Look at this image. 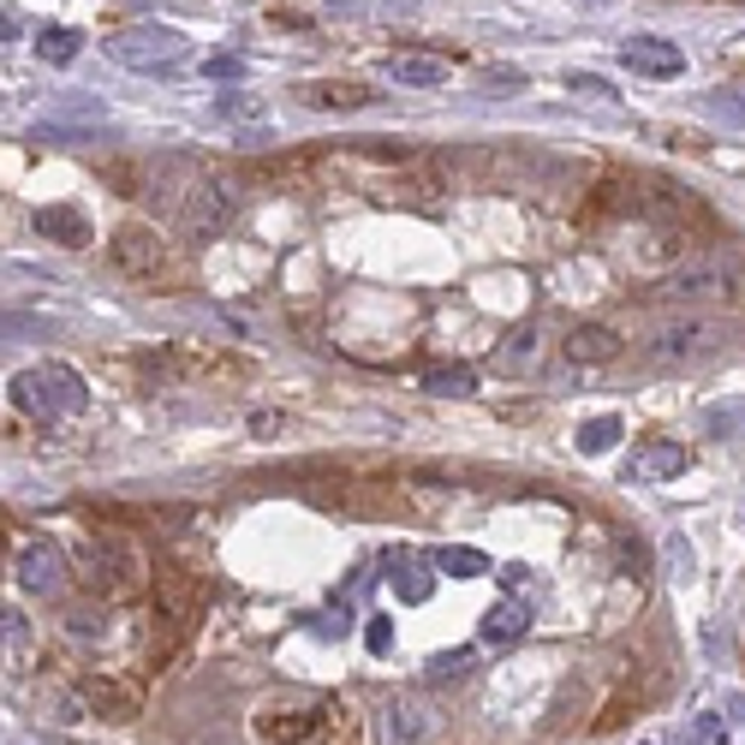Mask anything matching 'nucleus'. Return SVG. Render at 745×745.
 <instances>
[{"mask_svg": "<svg viewBox=\"0 0 745 745\" xmlns=\"http://www.w3.org/2000/svg\"><path fill=\"white\" fill-rule=\"evenodd\" d=\"M7 400L24 418H72V412L90 406V388L78 382L72 364H36V370H19L7 382Z\"/></svg>", "mask_w": 745, "mask_h": 745, "instance_id": "nucleus-1", "label": "nucleus"}, {"mask_svg": "<svg viewBox=\"0 0 745 745\" xmlns=\"http://www.w3.org/2000/svg\"><path fill=\"white\" fill-rule=\"evenodd\" d=\"M185 36L168 30V24H132V30L108 36V60H120L125 72H156V78H173L185 72Z\"/></svg>", "mask_w": 745, "mask_h": 745, "instance_id": "nucleus-2", "label": "nucleus"}, {"mask_svg": "<svg viewBox=\"0 0 745 745\" xmlns=\"http://www.w3.org/2000/svg\"><path fill=\"white\" fill-rule=\"evenodd\" d=\"M78 578H84V590H90L96 602H125V597H137V585H144V561H137L132 542L108 537V542H90V549H84Z\"/></svg>", "mask_w": 745, "mask_h": 745, "instance_id": "nucleus-3", "label": "nucleus"}, {"mask_svg": "<svg viewBox=\"0 0 745 745\" xmlns=\"http://www.w3.org/2000/svg\"><path fill=\"white\" fill-rule=\"evenodd\" d=\"M334 722H340V704L322 698V692H305V698H293V704H269V710L257 716V734L269 745H310Z\"/></svg>", "mask_w": 745, "mask_h": 745, "instance_id": "nucleus-4", "label": "nucleus"}, {"mask_svg": "<svg viewBox=\"0 0 745 745\" xmlns=\"http://www.w3.org/2000/svg\"><path fill=\"white\" fill-rule=\"evenodd\" d=\"M204 161L197 156H185V149H168V156H156L144 168V192L137 197H149V209L161 215V221H180L185 204H192V192L204 185Z\"/></svg>", "mask_w": 745, "mask_h": 745, "instance_id": "nucleus-5", "label": "nucleus"}, {"mask_svg": "<svg viewBox=\"0 0 745 745\" xmlns=\"http://www.w3.org/2000/svg\"><path fill=\"white\" fill-rule=\"evenodd\" d=\"M108 257H113V269H120L125 281H144V286H161V281H173V274H180L168 239H161L156 227H137V221L120 227V233L108 239Z\"/></svg>", "mask_w": 745, "mask_h": 745, "instance_id": "nucleus-6", "label": "nucleus"}, {"mask_svg": "<svg viewBox=\"0 0 745 745\" xmlns=\"http://www.w3.org/2000/svg\"><path fill=\"white\" fill-rule=\"evenodd\" d=\"M441 734V710L424 692H394L376 710V745H429Z\"/></svg>", "mask_w": 745, "mask_h": 745, "instance_id": "nucleus-7", "label": "nucleus"}, {"mask_svg": "<svg viewBox=\"0 0 745 745\" xmlns=\"http://www.w3.org/2000/svg\"><path fill=\"white\" fill-rule=\"evenodd\" d=\"M728 286H734V269H728L722 257H704V262H680V269H668L662 281L650 286L656 305H704V298H722Z\"/></svg>", "mask_w": 745, "mask_h": 745, "instance_id": "nucleus-8", "label": "nucleus"}, {"mask_svg": "<svg viewBox=\"0 0 745 745\" xmlns=\"http://www.w3.org/2000/svg\"><path fill=\"white\" fill-rule=\"evenodd\" d=\"M239 204H245V197H239V185L227 180V173H204V185L192 192V204H185L180 227H185L192 239H221L227 227L239 221Z\"/></svg>", "mask_w": 745, "mask_h": 745, "instance_id": "nucleus-9", "label": "nucleus"}, {"mask_svg": "<svg viewBox=\"0 0 745 745\" xmlns=\"http://www.w3.org/2000/svg\"><path fill=\"white\" fill-rule=\"evenodd\" d=\"M204 602H209V578L185 573V566H156V614L173 633H185L204 614Z\"/></svg>", "mask_w": 745, "mask_h": 745, "instance_id": "nucleus-10", "label": "nucleus"}, {"mask_svg": "<svg viewBox=\"0 0 745 745\" xmlns=\"http://www.w3.org/2000/svg\"><path fill=\"white\" fill-rule=\"evenodd\" d=\"M722 340H728V328L716 317H680L650 340V358L656 364H692V358H704V352H716Z\"/></svg>", "mask_w": 745, "mask_h": 745, "instance_id": "nucleus-11", "label": "nucleus"}, {"mask_svg": "<svg viewBox=\"0 0 745 745\" xmlns=\"http://www.w3.org/2000/svg\"><path fill=\"white\" fill-rule=\"evenodd\" d=\"M78 692H84V704H90V716H102V722H137L144 716V686L137 680H125V674H78Z\"/></svg>", "mask_w": 745, "mask_h": 745, "instance_id": "nucleus-12", "label": "nucleus"}, {"mask_svg": "<svg viewBox=\"0 0 745 745\" xmlns=\"http://www.w3.org/2000/svg\"><path fill=\"white\" fill-rule=\"evenodd\" d=\"M149 370L180 376V382H204V376H239L245 358H233L221 346H161V352H149Z\"/></svg>", "mask_w": 745, "mask_h": 745, "instance_id": "nucleus-13", "label": "nucleus"}, {"mask_svg": "<svg viewBox=\"0 0 745 745\" xmlns=\"http://www.w3.org/2000/svg\"><path fill=\"white\" fill-rule=\"evenodd\" d=\"M621 66L638 72V78H680V72H686V54H680L668 36H626Z\"/></svg>", "mask_w": 745, "mask_h": 745, "instance_id": "nucleus-14", "label": "nucleus"}, {"mask_svg": "<svg viewBox=\"0 0 745 745\" xmlns=\"http://www.w3.org/2000/svg\"><path fill=\"white\" fill-rule=\"evenodd\" d=\"M60 578H66V549L60 542H24L19 554V585L30 590V597H48V590H60Z\"/></svg>", "mask_w": 745, "mask_h": 745, "instance_id": "nucleus-15", "label": "nucleus"}, {"mask_svg": "<svg viewBox=\"0 0 745 745\" xmlns=\"http://www.w3.org/2000/svg\"><path fill=\"white\" fill-rule=\"evenodd\" d=\"M621 352H626V340L614 334V328H602V322H578L573 334H566V358L585 364V370L590 364H614Z\"/></svg>", "mask_w": 745, "mask_h": 745, "instance_id": "nucleus-16", "label": "nucleus"}, {"mask_svg": "<svg viewBox=\"0 0 745 745\" xmlns=\"http://www.w3.org/2000/svg\"><path fill=\"white\" fill-rule=\"evenodd\" d=\"M36 233L42 239H54V245H66V251H84L90 245V215L84 209H72V204H48V209H36Z\"/></svg>", "mask_w": 745, "mask_h": 745, "instance_id": "nucleus-17", "label": "nucleus"}, {"mask_svg": "<svg viewBox=\"0 0 745 745\" xmlns=\"http://www.w3.org/2000/svg\"><path fill=\"white\" fill-rule=\"evenodd\" d=\"M680 472H686V448L680 441H644L633 453V465H626V477H638V484H668Z\"/></svg>", "mask_w": 745, "mask_h": 745, "instance_id": "nucleus-18", "label": "nucleus"}, {"mask_svg": "<svg viewBox=\"0 0 745 745\" xmlns=\"http://www.w3.org/2000/svg\"><path fill=\"white\" fill-rule=\"evenodd\" d=\"M382 72L394 84H406V90H436V84H448V60L441 54H388L382 60Z\"/></svg>", "mask_w": 745, "mask_h": 745, "instance_id": "nucleus-19", "label": "nucleus"}, {"mask_svg": "<svg viewBox=\"0 0 745 745\" xmlns=\"http://www.w3.org/2000/svg\"><path fill=\"white\" fill-rule=\"evenodd\" d=\"M298 102L328 108V113H352V108H370L376 96H370V84H358V78H322V84H305Z\"/></svg>", "mask_w": 745, "mask_h": 745, "instance_id": "nucleus-20", "label": "nucleus"}, {"mask_svg": "<svg viewBox=\"0 0 745 745\" xmlns=\"http://www.w3.org/2000/svg\"><path fill=\"white\" fill-rule=\"evenodd\" d=\"M388 573H394V597L400 602H424L429 597V561H418V554H406V549H394L388 554Z\"/></svg>", "mask_w": 745, "mask_h": 745, "instance_id": "nucleus-21", "label": "nucleus"}, {"mask_svg": "<svg viewBox=\"0 0 745 745\" xmlns=\"http://www.w3.org/2000/svg\"><path fill=\"white\" fill-rule=\"evenodd\" d=\"M424 394L472 400V394H477V370H472V364H436V370L424 376Z\"/></svg>", "mask_w": 745, "mask_h": 745, "instance_id": "nucleus-22", "label": "nucleus"}, {"mask_svg": "<svg viewBox=\"0 0 745 745\" xmlns=\"http://www.w3.org/2000/svg\"><path fill=\"white\" fill-rule=\"evenodd\" d=\"M532 626V614H525V602H501V609L484 614V644H513Z\"/></svg>", "mask_w": 745, "mask_h": 745, "instance_id": "nucleus-23", "label": "nucleus"}, {"mask_svg": "<svg viewBox=\"0 0 745 745\" xmlns=\"http://www.w3.org/2000/svg\"><path fill=\"white\" fill-rule=\"evenodd\" d=\"M78 48H84V36L72 30V24H48V30L36 36V54H42L48 66H66V60H78Z\"/></svg>", "mask_w": 745, "mask_h": 745, "instance_id": "nucleus-24", "label": "nucleus"}, {"mask_svg": "<svg viewBox=\"0 0 745 745\" xmlns=\"http://www.w3.org/2000/svg\"><path fill=\"white\" fill-rule=\"evenodd\" d=\"M30 144H66V149H78V144H96V125H66V120H36L30 125Z\"/></svg>", "mask_w": 745, "mask_h": 745, "instance_id": "nucleus-25", "label": "nucleus"}, {"mask_svg": "<svg viewBox=\"0 0 745 745\" xmlns=\"http://www.w3.org/2000/svg\"><path fill=\"white\" fill-rule=\"evenodd\" d=\"M436 573H448V578H484L489 573V554H477V549H441L436 554Z\"/></svg>", "mask_w": 745, "mask_h": 745, "instance_id": "nucleus-26", "label": "nucleus"}, {"mask_svg": "<svg viewBox=\"0 0 745 745\" xmlns=\"http://www.w3.org/2000/svg\"><path fill=\"white\" fill-rule=\"evenodd\" d=\"M621 418H590V424H578V453H609L614 441H621Z\"/></svg>", "mask_w": 745, "mask_h": 745, "instance_id": "nucleus-27", "label": "nucleus"}, {"mask_svg": "<svg viewBox=\"0 0 745 745\" xmlns=\"http://www.w3.org/2000/svg\"><path fill=\"white\" fill-rule=\"evenodd\" d=\"M472 662H477L472 650H448V656H436V662H429V686H460V680L472 674Z\"/></svg>", "mask_w": 745, "mask_h": 745, "instance_id": "nucleus-28", "label": "nucleus"}, {"mask_svg": "<svg viewBox=\"0 0 745 745\" xmlns=\"http://www.w3.org/2000/svg\"><path fill=\"white\" fill-rule=\"evenodd\" d=\"M674 745H728L722 716H692V734H674Z\"/></svg>", "mask_w": 745, "mask_h": 745, "instance_id": "nucleus-29", "label": "nucleus"}, {"mask_svg": "<svg viewBox=\"0 0 745 745\" xmlns=\"http://www.w3.org/2000/svg\"><path fill=\"white\" fill-rule=\"evenodd\" d=\"M532 352H537V328L532 322H520L508 340H501V364H525Z\"/></svg>", "mask_w": 745, "mask_h": 745, "instance_id": "nucleus-30", "label": "nucleus"}, {"mask_svg": "<svg viewBox=\"0 0 745 745\" xmlns=\"http://www.w3.org/2000/svg\"><path fill=\"white\" fill-rule=\"evenodd\" d=\"M60 113H66V120H78V125H102V102H96V96H66V102H60Z\"/></svg>", "mask_w": 745, "mask_h": 745, "instance_id": "nucleus-31", "label": "nucleus"}, {"mask_svg": "<svg viewBox=\"0 0 745 745\" xmlns=\"http://www.w3.org/2000/svg\"><path fill=\"white\" fill-rule=\"evenodd\" d=\"M740 424H745V400H740V406H716V412H710V429H716V436H740Z\"/></svg>", "mask_w": 745, "mask_h": 745, "instance_id": "nucleus-32", "label": "nucleus"}, {"mask_svg": "<svg viewBox=\"0 0 745 745\" xmlns=\"http://www.w3.org/2000/svg\"><path fill=\"white\" fill-rule=\"evenodd\" d=\"M245 113H262V108L251 102V96H221V102H215V120H245Z\"/></svg>", "mask_w": 745, "mask_h": 745, "instance_id": "nucleus-33", "label": "nucleus"}, {"mask_svg": "<svg viewBox=\"0 0 745 745\" xmlns=\"http://www.w3.org/2000/svg\"><path fill=\"white\" fill-rule=\"evenodd\" d=\"M621 566L626 573H644V566H650V549H644L638 537H621Z\"/></svg>", "mask_w": 745, "mask_h": 745, "instance_id": "nucleus-34", "label": "nucleus"}, {"mask_svg": "<svg viewBox=\"0 0 745 745\" xmlns=\"http://www.w3.org/2000/svg\"><path fill=\"white\" fill-rule=\"evenodd\" d=\"M72 633H78V638H102L108 621H102V614H90V609H78V614H72Z\"/></svg>", "mask_w": 745, "mask_h": 745, "instance_id": "nucleus-35", "label": "nucleus"}, {"mask_svg": "<svg viewBox=\"0 0 745 745\" xmlns=\"http://www.w3.org/2000/svg\"><path fill=\"white\" fill-rule=\"evenodd\" d=\"M668 566H674V578H692V549H686V537L668 542Z\"/></svg>", "mask_w": 745, "mask_h": 745, "instance_id": "nucleus-36", "label": "nucleus"}, {"mask_svg": "<svg viewBox=\"0 0 745 745\" xmlns=\"http://www.w3.org/2000/svg\"><path fill=\"white\" fill-rule=\"evenodd\" d=\"M0 633H7V644H24V638H30V621H24L19 609H7V614H0Z\"/></svg>", "mask_w": 745, "mask_h": 745, "instance_id": "nucleus-37", "label": "nucleus"}, {"mask_svg": "<svg viewBox=\"0 0 745 745\" xmlns=\"http://www.w3.org/2000/svg\"><path fill=\"white\" fill-rule=\"evenodd\" d=\"M239 72H245V66H239L233 54H215V60H204V78H221V84H227V78H239Z\"/></svg>", "mask_w": 745, "mask_h": 745, "instance_id": "nucleus-38", "label": "nucleus"}, {"mask_svg": "<svg viewBox=\"0 0 745 745\" xmlns=\"http://www.w3.org/2000/svg\"><path fill=\"white\" fill-rule=\"evenodd\" d=\"M364 644H370L376 656H388V650H394V626H388V621H370V633H364Z\"/></svg>", "mask_w": 745, "mask_h": 745, "instance_id": "nucleus-39", "label": "nucleus"}, {"mask_svg": "<svg viewBox=\"0 0 745 745\" xmlns=\"http://www.w3.org/2000/svg\"><path fill=\"white\" fill-rule=\"evenodd\" d=\"M251 436H281V412H257V418H251Z\"/></svg>", "mask_w": 745, "mask_h": 745, "instance_id": "nucleus-40", "label": "nucleus"}, {"mask_svg": "<svg viewBox=\"0 0 745 745\" xmlns=\"http://www.w3.org/2000/svg\"><path fill=\"white\" fill-rule=\"evenodd\" d=\"M716 108L734 113V120H745V96H728V90H722V96H716Z\"/></svg>", "mask_w": 745, "mask_h": 745, "instance_id": "nucleus-41", "label": "nucleus"}, {"mask_svg": "<svg viewBox=\"0 0 745 745\" xmlns=\"http://www.w3.org/2000/svg\"><path fill=\"white\" fill-rule=\"evenodd\" d=\"M573 90H585V96H609V84H602V78H585V72H578Z\"/></svg>", "mask_w": 745, "mask_h": 745, "instance_id": "nucleus-42", "label": "nucleus"}, {"mask_svg": "<svg viewBox=\"0 0 745 745\" xmlns=\"http://www.w3.org/2000/svg\"><path fill=\"white\" fill-rule=\"evenodd\" d=\"M728 710H734V722H745V692H740V698H728Z\"/></svg>", "mask_w": 745, "mask_h": 745, "instance_id": "nucleus-43", "label": "nucleus"}]
</instances>
